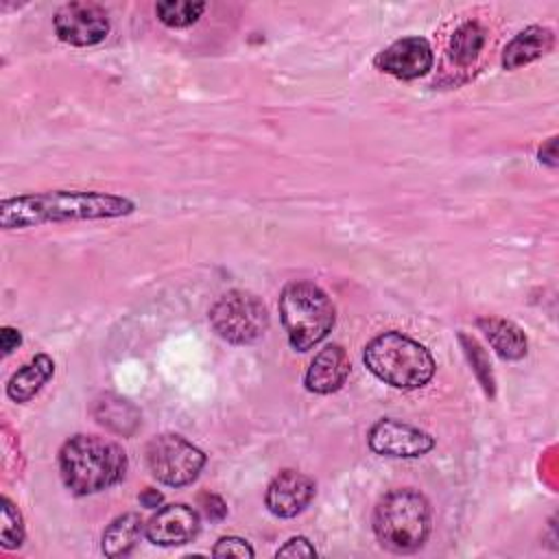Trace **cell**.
<instances>
[{"label": "cell", "instance_id": "1", "mask_svg": "<svg viewBox=\"0 0 559 559\" xmlns=\"http://www.w3.org/2000/svg\"><path fill=\"white\" fill-rule=\"evenodd\" d=\"M135 201L100 190H46L2 199L0 227L26 229L46 223L120 218L135 212Z\"/></svg>", "mask_w": 559, "mask_h": 559}, {"label": "cell", "instance_id": "2", "mask_svg": "<svg viewBox=\"0 0 559 559\" xmlns=\"http://www.w3.org/2000/svg\"><path fill=\"white\" fill-rule=\"evenodd\" d=\"M124 450L105 437L74 435L59 450V474L74 496H90L114 487L127 474Z\"/></svg>", "mask_w": 559, "mask_h": 559}, {"label": "cell", "instance_id": "3", "mask_svg": "<svg viewBox=\"0 0 559 559\" xmlns=\"http://www.w3.org/2000/svg\"><path fill=\"white\" fill-rule=\"evenodd\" d=\"M362 362L378 380L402 391L419 389L435 376L432 354L397 330L373 336L362 349Z\"/></svg>", "mask_w": 559, "mask_h": 559}, {"label": "cell", "instance_id": "4", "mask_svg": "<svg viewBox=\"0 0 559 559\" xmlns=\"http://www.w3.org/2000/svg\"><path fill=\"white\" fill-rule=\"evenodd\" d=\"M371 524L378 542L386 550L406 555L426 544L432 526V509L421 491L402 487L378 500Z\"/></svg>", "mask_w": 559, "mask_h": 559}, {"label": "cell", "instance_id": "5", "mask_svg": "<svg viewBox=\"0 0 559 559\" xmlns=\"http://www.w3.org/2000/svg\"><path fill=\"white\" fill-rule=\"evenodd\" d=\"M280 319L288 343L297 352H308L334 328L336 310L328 293L314 282H288L280 293Z\"/></svg>", "mask_w": 559, "mask_h": 559}, {"label": "cell", "instance_id": "6", "mask_svg": "<svg viewBox=\"0 0 559 559\" xmlns=\"http://www.w3.org/2000/svg\"><path fill=\"white\" fill-rule=\"evenodd\" d=\"M212 330L231 345H251L269 330L264 301L249 290H229L210 308Z\"/></svg>", "mask_w": 559, "mask_h": 559}, {"label": "cell", "instance_id": "7", "mask_svg": "<svg viewBox=\"0 0 559 559\" xmlns=\"http://www.w3.org/2000/svg\"><path fill=\"white\" fill-rule=\"evenodd\" d=\"M146 465L159 483L168 487H186L201 474L205 454L181 435L164 432L148 441Z\"/></svg>", "mask_w": 559, "mask_h": 559}, {"label": "cell", "instance_id": "8", "mask_svg": "<svg viewBox=\"0 0 559 559\" xmlns=\"http://www.w3.org/2000/svg\"><path fill=\"white\" fill-rule=\"evenodd\" d=\"M55 33L70 46L100 44L109 33V15L96 2H68L55 11Z\"/></svg>", "mask_w": 559, "mask_h": 559}, {"label": "cell", "instance_id": "9", "mask_svg": "<svg viewBox=\"0 0 559 559\" xmlns=\"http://www.w3.org/2000/svg\"><path fill=\"white\" fill-rule=\"evenodd\" d=\"M367 443L371 452L393 459H417L435 448V439L426 430L393 417L378 419L367 432Z\"/></svg>", "mask_w": 559, "mask_h": 559}, {"label": "cell", "instance_id": "10", "mask_svg": "<svg viewBox=\"0 0 559 559\" xmlns=\"http://www.w3.org/2000/svg\"><path fill=\"white\" fill-rule=\"evenodd\" d=\"M432 48L428 44L426 37L419 35H411V37H402L397 41H393L391 46H386L384 50H380L373 59V66L380 72H386L395 79H419L424 74L430 72L432 68Z\"/></svg>", "mask_w": 559, "mask_h": 559}, {"label": "cell", "instance_id": "11", "mask_svg": "<svg viewBox=\"0 0 559 559\" xmlns=\"http://www.w3.org/2000/svg\"><path fill=\"white\" fill-rule=\"evenodd\" d=\"M199 513L188 504H166L144 524V537L155 546H179L197 537Z\"/></svg>", "mask_w": 559, "mask_h": 559}, {"label": "cell", "instance_id": "12", "mask_svg": "<svg viewBox=\"0 0 559 559\" xmlns=\"http://www.w3.org/2000/svg\"><path fill=\"white\" fill-rule=\"evenodd\" d=\"M314 493L317 485L310 476L297 469H284L269 483L264 504L277 518H295L312 502Z\"/></svg>", "mask_w": 559, "mask_h": 559}, {"label": "cell", "instance_id": "13", "mask_svg": "<svg viewBox=\"0 0 559 559\" xmlns=\"http://www.w3.org/2000/svg\"><path fill=\"white\" fill-rule=\"evenodd\" d=\"M349 356L341 345H325L310 362L306 376H304V386L310 393L328 395L338 391L345 380L349 378Z\"/></svg>", "mask_w": 559, "mask_h": 559}, {"label": "cell", "instance_id": "14", "mask_svg": "<svg viewBox=\"0 0 559 559\" xmlns=\"http://www.w3.org/2000/svg\"><path fill=\"white\" fill-rule=\"evenodd\" d=\"M555 46V33L546 26H526L502 50V68L518 70L548 55Z\"/></svg>", "mask_w": 559, "mask_h": 559}, {"label": "cell", "instance_id": "15", "mask_svg": "<svg viewBox=\"0 0 559 559\" xmlns=\"http://www.w3.org/2000/svg\"><path fill=\"white\" fill-rule=\"evenodd\" d=\"M476 325L485 332L489 345L502 360H520L528 352L526 334L520 325L502 317H480Z\"/></svg>", "mask_w": 559, "mask_h": 559}, {"label": "cell", "instance_id": "16", "mask_svg": "<svg viewBox=\"0 0 559 559\" xmlns=\"http://www.w3.org/2000/svg\"><path fill=\"white\" fill-rule=\"evenodd\" d=\"M55 376V362L48 354H37L24 362L7 382V395L13 402H28Z\"/></svg>", "mask_w": 559, "mask_h": 559}, {"label": "cell", "instance_id": "17", "mask_svg": "<svg viewBox=\"0 0 559 559\" xmlns=\"http://www.w3.org/2000/svg\"><path fill=\"white\" fill-rule=\"evenodd\" d=\"M92 415L100 426L124 437H131L140 426V411L129 400L114 393H103L96 397Z\"/></svg>", "mask_w": 559, "mask_h": 559}, {"label": "cell", "instance_id": "18", "mask_svg": "<svg viewBox=\"0 0 559 559\" xmlns=\"http://www.w3.org/2000/svg\"><path fill=\"white\" fill-rule=\"evenodd\" d=\"M144 535V522L138 513H122L118 515L100 537V550L105 557H124L133 550V546Z\"/></svg>", "mask_w": 559, "mask_h": 559}, {"label": "cell", "instance_id": "19", "mask_svg": "<svg viewBox=\"0 0 559 559\" xmlns=\"http://www.w3.org/2000/svg\"><path fill=\"white\" fill-rule=\"evenodd\" d=\"M485 39H487V33L478 22L474 20L463 22L450 37V46H448L450 59L459 66H469L480 55Z\"/></svg>", "mask_w": 559, "mask_h": 559}, {"label": "cell", "instance_id": "20", "mask_svg": "<svg viewBox=\"0 0 559 559\" xmlns=\"http://www.w3.org/2000/svg\"><path fill=\"white\" fill-rule=\"evenodd\" d=\"M203 11H205V2H190V0H162L155 4V15L159 17L162 24L170 28L192 26Z\"/></svg>", "mask_w": 559, "mask_h": 559}, {"label": "cell", "instance_id": "21", "mask_svg": "<svg viewBox=\"0 0 559 559\" xmlns=\"http://www.w3.org/2000/svg\"><path fill=\"white\" fill-rule=\"evenodd\" d=\"M2 504V533H0V544L2 548L7 550H13V548H20L22 542H24V520H22V513L20 509L4 496L0 500Z\"/></svg>", "mask_w": 559, "mask_h": 559}, {"label": "cell", "instance_id": "22", "mask_svg": "<svg viewBox=\"0 0 559 559\" xmlns=\"http://www.w3.org/2000/svg\"><path fill=\"white\" fill-rule=\"evenodd\" d=\"M461 341H463L465 352H467V356H469V360H472V367L476 369L478 380L483 382L485 391H487L489 395H493V378H491V371H489V365H487V360H485L483 349L478 347V343H476L474 338H467L465 334H461Z\"/></svg>", "mask_w": 559, "mask_h": 559}, {"label": "cell", "instance_id": "23", "mask_svg": "<svg viewBox=\"0 0 559 559\" xmlns=\"http://www.w3.org/2000/svg\"><path fill=\"white\" fill-rule=\"evenodd\" d=\"M212 555L214 557H253L255 550L242 537H221L214 544Z\"/></svg>", "mask_w": 559, "mask_h": 559}, {"label": "cell", "instance_id": "24", "mask_svg": "<svg viewBox=\"0 0 559 559\" xmlns=\"http://www.w3.org/2000/svg\"><path fill=\"white\" fill-rule=\"evenodd\" d=\"M277 557H314L317 550L306 537H290L282 548L275 552Z\"/></svg>", "mask_w": 559, "mask_h": 559}, {"label": "cell", "instance_id": "25", "mask_svg": "<svg viewBox=\"0 0 559 559\" xmlns=\"http://www.w3.org/2000/svg\"><path fill=\"white\" fill-rule=\"evenodd\" d=\"M201 502H203V511H205V515H207L210 520H221V518H225L227 504L223 502V498H218V496H214V493H203V496H201Z\"/></svg>", "mask_w": 559, "mask_h": 559}, {"label": "cell", "instance_id": "26", "mask_svg": "<svg viewBox=\"0 0 559 559\" xmlns=\"http://www.w3.org/2000/svg\"><path fill=\"white\" fill-rule=\"evenodd\" d=\"M22 345V332L17 328H11V325H4L0 330V349L2 354H11L13 349H17Z\"/></svg>", "mask_w": 559, "mask_h": 559}, {"label": "cell", "instance_id": "27", "mask_svg": "<svg viewBox=\"0 0 559 559\" xmlns=\"http://www.w3.org/2000/svg\"><path fill=\"white\" fill-rule=\"evenodd\" d=\"M555 144H557V138H550L544 146H539V162H544L546 166L555 168L557 166V151H555Z\"/></svg>", "mask_w": 559, "mask_h": 559}, {"label": "cell", "instance_id": "28", "mask_svg": "<svg viewBox=\"0 0 559 559\" xmlns=\"http://www.w3.org/2000/svg\"><path fill=\"white\" fill-rule=\"evenodd\" d=\"M162 498H164V496H162L157 489H153V487H146V489L140 493V502H142V507H148V509L159 507Z\"/></svg>", "mask_w": 559, "mask_h": 559}]
</instances>
